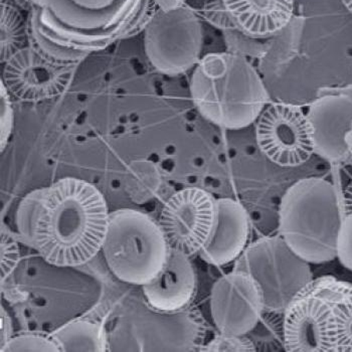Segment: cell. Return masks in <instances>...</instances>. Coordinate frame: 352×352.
<instances>
[{"label": "cell", "instance_id": "cell-16", "mask_svg": "<svg viewBox=\"0 0 352 352\" xmlns=\"http://www.w3.org/2000/svg\"><path fill=\"white\" fill-rule=\"evenodd\" d=\"M60 352H105L107 334L104 319L98 315L77 317L52 332Z\"/></svg>", "mask_w": 352, "mask_h": 352}, {"label": "cell", "instance_id": "cell-11", "mask_svg": "<svg viewBox=\"0 0 352 352\" xmlns=\"http://www.w3.org/2000/svg\"><path fill=\"white\" fill-rule=\"evenodd\" d=\"M210 306L219 332L244 336L251 332L262 318L264 295L251 275L232 270L212 285Z\"/></svg>", "mask_w": 352, "mask_h": 352}, {"label": "cell", "instance_id": "cell-12", "mask_svg": "<svg viewBox=\"0 0 352 352\" xmlns=\"http://www.w3.org/2000/svg\"><path fill=\"white\" fill-rule=\"evenodd\" d=\"M294 0H206L208 23L225 32L238 30L251 38H266L290 23Z\"/></svg>", "mask_w": 352, "mask_h": 352}, {"label": "cell", "instance_id": "cell-7", "mask_svg": "<svg viewBox=\"0 0 352 352\" xmlns=\"http://www.w3.org/2000/svg\"><path fill=\"white\" fill-rule=\"evenodd\" d=\"M142 34L149 62L164 75L186 73L201 60L203 25L186 4L169 10L156 8Z\"/></svg>", "mask_w": 352, "mask_h": 352}, {"label": "cell", "instance_id": "cell-23", "mask_svg": "<svg viewBox=\"0 0 352 352\" xmlns=\"http://www.w3.org/2000/svg\"><path fill=\"white\" fill-rule=\"evenodd\" d=\"M1 249L2 276H4L6 274H10L15 268V265L19 260V247L14 239L10 236L4 239L2 236Z\"/></svg>", "mask_w": 352, "mask_h": 352}, {"label": "cell", "instance_id": "cell-15", "mask_svg": "<svg viewBox=\"0 0 352 352\" xmlns=\"http://www.w3.org/2000/svg\"><path fill=\"white\" fill-rule=\"evenodd\" d=\"M249 232V216L244 206L232 199H217L214 229L199 257L212 266L234 262L247 248Z\"/></svg>", "mask_w": 352, "mask_h": 352}, {"label": "cell", "instance_id": "cell-27", "mask_svg": "<svg viewBox=\"0 0 352 352\" xmlns=\"http://www.w3.org/2000/svg\"><path fill=\"white\" fill-rule=\"evenodd\" d=\"M341 1H342V3L344 4L346 10H349L351 14H352V0H341Z\"/></svg>", "mask_w": 352, "mask_h": 352}, {"label": "cell", "instance_id": "cell-9", "mask_svg": "<svg viewBox=\"0 0 352 352\" xmlns=\"http://www.w3.org/2000/svg\"><path fill=\"white\" fill-rule=\"evenodd\" d=\"M256 137L261 151L279 166H300L315 153L311 123L297 106H269L258 119Z\"/></svg>", "mask_w": 352, "mask_h": 352}, {"label": "cell", "instance_id": "cell-18", "mask_svg": "<svg viewBox=\"0 0 352 352\" xmlns=\"http://www.w3.org/2000/svg\"><path fill=\"white\" fill-rule=\"evenodd\" d=\"M1 352H60L51 333L21 332L12 336L3 345Z\"/></svg>", "mask_w": 352, "mask_h": 352}, {"label": "cell", "instance_id": "cell-22", "mask_svg": "<svg viewBox=\"0 0 352 352\" xmlns=\"http://www.w3.org/2000/svg\"><path fill=\"white\" fill-rule=\"evenodd\" d=\"M0 104H1V152L6 148L14 128V109L6 87L0 85Z\"/></svg>", "mask_w": 352, "mask_h": 352}, {"label": "cell", "instance_id": "cell-2", "mask_svg": "<svg viewBox=\"0 0 352 352\" xmlns=\"http://www.w3.org/2000/svg\"><path fill=\"white\" fill-rule=\"evenodd\" d=\"M109 219L107 201L94 184L60 178L43 188L32 248L52 266H82L103 249Z\"/></svg>", "mask_w": 352, "mask_h": 352}, {"label": "cell", "instance_id": "cell-19", "mask_svg": "<svg viewBox=\"0 0 352 352\" xmlns=\"http://www.w3.org/2000/svg\"><path fill=\"white\" fill-rule=\"evenodd\" d=\"M43 188L28 193L19 204L16 212V227L25 244L32 247V232L40 210Z\"/></svg>", "mask_w": 352, "mask_h": 352}, {"label": "cell", "instance_id": "cell-20", "mask_svg": "<svg viewBox=\"0 0 352 352\" xmlns=\"http://www.w3.org/2000/svg\"><path fill=\"white\" fill-rule=\"evenodd\" d=\"M201 351L208 352H255L257 351L255 343L244 336L221 333L203 345Z\"/></svg>", "mask_w": 352, "mask_h": 352}, {"label": "cell", "instance_id": "cell-3", "mask_svg": "<svg viewBox=\"0 0 352 352\" xmlns=\"http://www.w3.org/2000/svg\"><path fill=\"white\" fill-rule=\"evenodd\" d=\"M190 94L204 118L229 130L255 122L269 101L255 68L244 56L232 53L204 56L195 67Z\"/></svg>", "mask_w": 352, "mask_h": 352}, {"label": "cell", "instance_id": "cell-13", "mask_svg": "<svg viewBox=\"0 0 352 352\" xmlns=\"http://www.w3.org/2000/svg\"><path fill=\"white\" fill-rule=\"evenodd\" d=\"M313 130L315 153L331 162L351 154L352 100L334 91L313 103L308 114Z\"/></svg>", "mask_w": 352, "mask_h": 352}, {"label": "cell", "instance_id": "cell-1", "mask_svg": "<svg viewBox=\"0 0 352 352\" xmlns=\"http://www.w3.org/2000/svg\"><path fill=\"white\" fill-rule=\"evenodd\" d=\"M28 36L58 62H78L117 41L142 34L153 0H23Z\"/></svg>", "mask_w": 352, "mask_h": 352}, {"label": "cell", "instance_id": "cell-4", "mask_svg": "<svg viewBox=\"0 0 352 352\" xmlns=\"http://www.w3.org/2000/svg\"><path fill=\"white\" fill-rule=\"evenodd\" d=\"M343 217L336 186L320 177L300 179L279 206V234L310 264L336 258V243Z\"/></svg>", "mask_w": 352, "mask_h": 352}, {"label": "cell", "instance_id": "cell-25", "mask_svg": "<svg viewBox=\"0 0 352 352\" xmlns=\"http://www.w3.org/2000/svg\"><path fill=\"white\" fill-rule=\"evenodd\" d=\"M343 210L344 214L352 212V180L343 191Z\"/></svg>", "mask_w": 352, "mask_h": 352}, {"label": "cell", "instance_id": "cell-17", "mask_svg": "<svg viewBox=\"0 0 352 352\" xmlns=\"http://www.w3.org/2000/svg\"><path fill=\"white\" fill-rule=\"evenodd\" d=\"M334 352H352V284L340 281L333 303Z\"/></svg>", "mask_w": 352, "mask_h": 352}, {"label": "cell", "instance_id": "cell-10", "mask_svg": "<svg viewBox=\"0 0 352 352\" xmlns=\"http://www.w3.org/2000/svg\"><path fill=\"white\" fill-rule=\"evenodd\" d=\"M216 221V199L208 191L186 188L171 195L160 217L169 248L191 256L208 243Z\"/></svg>", "mask_w": 352, "mask_h": 352}, {"label": "cell", "instance_id": "cell-5", "mask_svg": "<svg viewBox=\"0 0 352 352\" xmlns=\"http://www.w3.org/2000/svg\"><path fill=\"white\" fill-rule=\"evenodd\" d=\"M113 275L126 284L144 286L158 275L169 248L160 223L133 208L110 212L102 249Z\"/></svg>", "mask_w": 352, "mask_h": 352}, {"label": "cell", "instance_id": "cell-14", "mask_svg": "<svg viewBox=\"0 0 352 352\" xmlns=\"http://www.w3.org/2000/svg\"><path fill=\"white\" fill-rule=\"evenodd\" d=\"M197 273L190 256L170 249L162 271L142 286L143 295L150 309L177 312L190 307L197 293Z\"/></svg>", "mask_w": 352, "mask_h": 352}, {"label": "cell", "instance_id": "cell-21", "mask_svg": "<svg viewBox=\"0 0 352 352\" xmlns=\"http://www.w3.org/2000/svg\"><path fill=\"white\" fill-rule=\"evenodd\" d=\"M336 258L344 268L352 271V212L343 217L336 243Z\"/></svg>", "mask_w": 352, "mask_h": 352}, {"label": "cell", "instance_id": "cell-26", "mask_svg": "<svg viewBox=\"0 0 352 352\" xmlns=\"http://www.w3.org/2000/svg\"><path fill=\"white\" fill-rule=\"evenodd\" d=\"M334 91L340 93V94L347 96V97L351 98L352 100V86L347 87V88L336 89Z\"/></svg>", "mask_w": 352, "mask_h": 352}, {"label": "cell", "instance_id": "cell-24", "mask_svg": "<svg viewBox=\"0 0 352 352\" xmlns=\"http://www.w3.org/2000/svg\"><path fill=\"white\" fill-rule=\"evenodd\" d=\"M153 1L157 8L163 10H173L186 4V0H153Z\"/></svg>", "mask_w": 352, "mask_h": 352}, {"label": "cell", "instance_id": "cell-6", "mask_svg": "<svg viewBox=\"0 0 352 352\" xmlns=\"http://www.w3.org/2000/svg\"><path fill=\"white\" fill-rule=\"evenodd\" d=\"M234 271L251 275L262 289L265 312L284 313L312 281L310 263L297 255L280 234L263 236L245 248Z\"/></svg>", "mask_w": 352, "mask_h": 352}, {"label": "cell", "instance_id": "cell-8", "mask_svg": "<svg viewBox=\"0 0 352 352\" xmlns=\"http://www.w3.org/2000/svg\"><path fill=\"white\" fill-rule=\"evenodd\" d=\"M340 281L313 279L285 310L284 346L290 352H334L333 303Z\"/></svg>", "mask_w": 352, "mask_h": 352}]
</instances>
